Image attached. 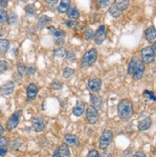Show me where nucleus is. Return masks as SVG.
Instances as JSON below:
<instances>
[{
    "label": "nucleus",
    "instance_id": "f257e3e1",
    "mask_svg": "<svg viewBox=\"0 0 156 157\" xmlns=\"http://www.w3.org/2000/svg\"><path fill=\"white\" fill-rule=\"evenodd\" d=\"M118 114L123 120H128L133 114V105L130 100L123 99L118 105Z\"/></svg>",
    "mask_w": 156,
    "mask_h": 157
},
{
    "label": "nucleus",
    "instance_id": "f03ea898",
    "mask_svg": "<svg viewBox=\"0 0 156 157\" xmlns=\"http://www.w3.org/2000/svg\"><path fill=\"white\" fill-rule=\"evenodd\" d=\"M98 59V51L96 49H91L87 51L81 59V67L86 68L92 66Z\"/></svg>",
    "mask_w": 156,
    "mask_h": 157
},
{
    "label": "nucleus",
    "instance_id": "7ed1b4c3",
    "mask_svg": "<svg viewBox=\"0 0 156 157\" xmlns=\"http://www.w3.org/2000/svg\"><path fill=\"white\" fill-rule=\"evenodd\" d=\"M113 138V133L111 131L105 130L102 132L100 136V141H99V147L101 150H105L107 149V147L110 145Z\"/></svg>",
    "mask_w": 156,
    "mask_h": 157
},
{
    "label": "nucleus",
    "instance_id": "20e7f679",
    "mask_svg": "<svg viewBox=\"0 0 156 157\" xmlns=\"http://www.w3.org/2000/svg\"><path fill=\"white\" fill-rule=\"evenodd\" d=\"M141 56H142V62L144 64H151L155 59V55L150 46H148V47L144 48L141 51Z\"/></svg>",
    "mask_w": 156,
    "mask_h": 157
},
{
    "label": "nucleus",
    "instance_id": "39448f33",
    "mask_svg": "<svg viewBox=\"0 0 156 157\" xmlns=\"http://www.w3.org/2000/svg\"><path fill=\"white\" fill-rule=\"evenodd\" d=\"M21 113H22L21 110H16V112H14L10 116V118H9L8 121H7V130L8 131H12L14 128L17 127L18 123H19Z\"/></svg>",
    "mask_w": 156,
    "mask_h": 157
},
{
    "label": "nucleus",
    "instance_id": "423d86ee",
    "mask_svg": "<svg viewBox=\"0 0 156 157\" xmlns=\"http://www.w3.org/2000/svg\"><path fill=\"white\" fill-rule=\"evenodd\" d=\"M99 112L95 108H93L92 106H89L86 109V119L89 124H96L99 121Z\"/></svg>",
    "mask_w": 156,
    "mask_h": 157
},
{
    "label": "nucleus",
    "instance_id": "0eeeda50",
    "mask_svg": "<svg viewBox=\"0 0 156 157\" xmlns=\"http://www.w3.org/2000/svg\"><path fill=\"white\" fill-rule=\"evenodd\" d=\"M106 38V27L102 25L99 27L97 32L94 33V41L97 45H101Z\"/></svg>",
    "mask_w": 156,
    "mask_h": 157
},
{
    "label": "nucleus",
    "instance_id": "6e6552de",
    "mask_svg": "<svg viewBox=\"0 0 156 157\" xmlns=\"http://www.w3.org/2000/svg\"><path fill=\"white\" fill-rule=\"evenodd\" d=\"M87 88L90 91L98 92L101 90V88H102V80L97 77L91 78L87 83Z\"/></svg>",
    "mask_w": 156,
    "mask_h": 157
},
{
    "label": "nucleus",
    "instance_id": "1a4fd4ad",
    "mask_svg": "<svg viewBox=\"0 0 156 157\" xmlns=\"http://www.w3.org/2000/svg\"><path fill=\"white\" fill-rule=\"evenodd\" d=\"M48 29H49L50 33L53 34L54 37L56 38L57 43L60 44L64 41V38H65V35H66L65 32L60 29H56V28H54V27H49Z\"/></svg>",
    "mask_w": 156,
    "mask_h": 157
},
{
    "label": "nucleus",
    "instance_id": "9d476101",
    "mask_svg": "<svg viewBox=\"0 0 156 157\" xmlns=\"http://www.w3.org/2000/svg\"><path fill=\"white\" fill-rule=\"evenodd\" d=\"M145 72V64L138 59V62H137V65L135 67V70L132 73V77L134 80H139L143 77Z\"/></svg>",
    "mask_w": 156,
    "mask_h": 157
},
{
    "label": "nucleus",
    "instance_id": "9b49d317",
    "mask_svg": "<svg viewBox=\"0 0 156 157\" xmlns=\"http://www.w3.org/2000/svg\"><path fill=\"white\" fill-rule=\"evenodd\" d=\"M38 91H39V89H38V86H36L35 83H31L29 84V86L27 87V99L29 101H33L35 99L36 95H38Z\"/></svg>",
    "mask_w": 156,
    "mask_h": 157
},
{
    "label": "nucleus",
    "instance_id": "f8f14e48",
    "mask_svg": "<svg viewBox=\"0 0 156 157\" xmlns=\"http://www.w3.org/2000/svg\"><path fill=\"white\" fill-rule=\"evenodd\" d=\"M32 126L34 128V130L36 132H43L45 128V123L44 120L41 117H35L32 120Z\"/></svg>",
    "mask_w": 156,
    "mask_h": 157
},
{
    "label": "nucleus",
    "instance_id": "ddd939ff",
    "mask_svg": "<svg viewBox=\"0 0 156 157\" xmlns=\"http://www.w3.org/2000/svg\"><path fill=\"white\" fill-rule=\"evenodd\" d=\"M14 90V82H6L0 87V91L3 95H11Z\"/></svg>",
    "mask_w": 156,
    "mask_h": 157
},
{
    "label": "nucleus",
    "instance_id": "4468645a",
    "mask_svg": "<svg viewBox=\"0 0 156 157\" xmlns=\"http://www.w3.org/2000/svg\"><path fill=\"white\" fill-rule=\"evenodd\" d=\"M90 102H91V106L93 108H95L98 112L100 109H102L103 108V100L100 96L96 95V94H91L90 95Z\"/></svg>",
    "mask_w": 156,
    "mask_h": 157
},
{
    "label": "nucleus",
    "instance_id": "2eb2a0df",
    "mask_svg": "<svg viewBox=\"0 0 156 157\" xmlns=\"http://www.w3.org/2000/svg\"><path fill=\"white\" fill-rule=\"evenodd\" d=\"M85 110V104L84 102H80V101H79V102H77L76 106L73 108V114H74L75 116H81L82 114H84Z\"/></svg>",
    "mask_w": 156,
    "mask_h": 157
},
{
    "label": "nucleus",
    "instance_id": "dca6fc26",
    "mask_svg": "<svg viewBox=\"0 0 156 157\" xmlns=\"http://www.w3.org/2000/svg\"><path fill=\"white\" fill-rule=\"evenodd\" d=\"M64 141H65L67 146L69 145L72 147H76L79 144L78 137L74 134H71V133H67V134L64 135Z\"/></svg>",
    "mask_w": 156,
    "mask_h": 157
},
{
    "label": "nucleus",
    "instance_id": "f3484780",
    "mask_svg": "<svg viewBox=\"0 0 156 157\" xmlns=\"http://www.w3.org/2000/svg\"><path fill=\"white\" fill-rule=\"evenodd\" d=\"M145 36H146V39L149 42H153V40L156 38V29L153 26L148 28V29L146 30Z\"/></svg>",
    "mask_w": 156,
    "mask_h": 157
},
{
    "label": "nucleus",
    "instance_id": "a211bd4d",
    "mask_svg": "<svg viewBox=\"0 0 156 157\" xmlns=\"http://www.w3.org/2000/svg\"><path fill=\"white\" fill-rule=\"evenodd\" d=\"M151 126V118L150 117H146L145 119L141 120L138 124V128L140 131H146L149 130Z\"/></svg>",
    "mask_w": 156,
    "mask_h": 157
},
{
    "label": "nucleus",
    "instance_id": "6ab92c4d",
    "mask_svg": "<svg viewBox=\"0 0 156 157\" xmlns=\"http://www.w3.org/2000/svg\"><path fill=\"white\" fill-rule=\"evenodd\" d=\"M69 8H70L69 0H62V1H60V3L59 4L57 10L60 13H65L69 10Z\"/></svg>",
    "mask_w": 156,
    "mask_h": 157
},
{
    "label": "nucleus",
    "instance_id": "aec40b11",
    "mask_svg": "<svg viewBox=\"0 0 156 157\" xmlns=\"http://www.w3.org/2000/svg\"><path fill=\"white\" fill-rule=\"evenodd\" d=\"M67 16L71 20H77L80 17V12L76 7H70L69 10L67 11Z\"/></svg>",
    "mask_w": 156,
    "mask_h": 157
},
{
    "label": "nucleus",
    "instance_id": "412c9836",
    "mask_svg": "<svg viewBox=\"0 0 156 157\" xmlns=\"http://www.w3.org/2000/svg\"><path fill=\"white\" fill-rule=\"evenodd\" d=\"M51 22H52V19L49 16H47V15H41L39 17V27L40 28V29H43V28L47 27V25L49 23H51Z\"/></svg>",
    "mask_w": 156,
    "mask_h": 157
},
{
    "label": "nucleus",
    "instance_id": "4be33fe9",
    "mask_svg": "<svg viewBox=\"0 0 156 157\" xmlns=\"http://www.w3.org/2000/svg\"><path fill=\"white\" fill-rule=\"evenodd\" d=\"M10 47V42L7 39H0V56L4 55Z\"/></svg>",
    "mask_w": 156,
    "mask_h": 157
},
{
    "label": "nucleus",
    "instance_id": "5701e85b",
    "mask_svg": "<svg viewBox=\"0 0 156 157\" xmlns=\"http://www.w3.org/2000/svg\"><path fill=\"white\" fill-rule=\"evenodd\" d=\"M59 153L60 157H70V151L66 144H62L59 147Z\"/></svg>",
    "mask_w": 156,
    "mask_h": 157
},
{
    "label": "nucleus",
    "instance_id": "b1692460",
    "mask_svg": "<svg viewBox=\"0 0 156 157\" xmlns=\"http://www.w3.org/2000/svg\"><path fill=\"white\" fill-rule=\"evenodd\" d=\"M109 13L111 14V16H113L114 18H118V17H120L122 15L123 12H121L120 10H119V9L114 4H112L109 8Z\"/></svg>",
    "mask_w": 156,
    "mask_h": 157
},
{
    "label": "nucleus",
    "instance_id": "393cba45",
    "mask_svg": "<svg viewBox=\"0 0 156 157\" xmlns=\"http://www.w3.org/2000/svg\"><path fill=\"white\" fill-rule=\"evenodd\" d=\"M119 10L121 12H124L125 10H126L128 5H129V1H127V0H123V1H115L113 3Z\"/></svg>",
    "mask_w": 156,
    "mask_h": 157
},
{
    "label": "nucleus",
    "instance_id": "a878e982",
    "mask_svg": "<svg viewBox=\"0 0 156 157\" xmlns=\"http://www.w3.org/2000/svg\"><path fill=\"white\" fill-rule=\"evenodd\" d=\"M137 62H138V59H137L136 57H133L130 62H129V65H128V69H127V72H128V75H132V73L135 70V67L137 65Z\"/></svg>",
    "mask_w": 156,
    "mask_h": 157
},
{
    "label": "nucleus",
    "instance_id": "bb28decb",
    "mask_svg": "<svg viewBox=\"0 0 156 157\" xmlns=\"http://www.w3.org/2000/svg\"><path fill=\"white\" fill-rule=\"evenodd\" d=\"M8 22V13L5 10L0 9V26H3Z\"/></svg>",
    "mask_w": 156,
    "mask_h": 157
},
{
    "label": "nucleus",
    "instance_id": "cd10ccee",
    "mask_svg": "<svg viewBox=\"0 0 156 157\" xmlns=\"http://www.w3.org/2000/svg\"><path fill=\"white\" fill-rule=\"evenodd\" d=\"M66 53H67V51L64 48H59L55 51V56L57 58H63L66 56Z\"/></svg>",
    "mask_w": 156,
    "mask_h": 157
},
{
    "label": "nucleus",
    "instance_id": "c85d7f7f",
    "mask_svg": "<svg viewBox=\"0 0 156 157\" xmlns=\"http://www.w3.org/2000/svg\"><path fill=\"white\" fill-rule=\"evenodd\" d=\"M25 12L27 14H29V15H35V13H36V10H35V7L34 4H28V5H26L25 6Z\"/></svg>",
    "mask_w": 156,
    "mask_h": 157
},
{
    "label": "nucleus",
    "instance_id": "c756f323",
    "mask_svg": "<svg viewBox=\"0 0 156 157\" xmlns=\"http://www.w3.org/2000/svg\"><path fill=\"white\" fill-rule=\"evenodd\" d=\"M74 73H75V71L72 68L66 67V68H64V70L62 71V75L64 78H70L73 75H74Z\"/></svg>",
    "mask_w": 156,
    "mask_h": 157
},
{
    "label": "nucleus",
    "instance_id": "7c9ffc66",
    "mask_svg": "<svg viewBox=\"0 0 156 157\" xmlns=\"http://www.w3.org/2000/svg\"><path fill=\"white\" fill-rule=\"evenodd\" d=\"M17 71L19 72V75H20L21 76H23V75H26L27 69H26V67L24 66V64H23V63H21V62L17 63Z\"/></svg>",
    "mask_w": 156,
    "mask_h": 157
},
{
    "label": "nucleus",
    "instance_id": "2f4dec72",
    "mask_svg": "<svg viewBox=\"0 0 156 157\" xmlns=\"http://www.w3.org/2000/svg\"><path fill=\"white\" fill-rule=\"evenodd\" d=\"M17 21V15L15 13L11 12L10 13H8V22L10 24H14Z\"/></svg>",
    "mask_w": 156,
    "mask_h": 157
},
{
    "label": "nucleus",
    "instance_id": "473e14b6",
    "mask_svg": "<svg viewBox=\"0 0 156 157\" xmlns=\"http://www.w3.org/2000/svg\"><path fill=\"white\" fill-rule=\"evenodd\" d=\"M9 68V64L6 60H0V75L5 72Z\"/></svg>",
    "mask_w": 156,
    "mask_h": 157
},
{
    "label": "nucleus",
    "instance_id": "72a5a7b5",
    "mask_svg": "<svg viewBox=\"0 0 156 157\" xmlns=\"http://www.w3.org/2000/svg\"><path fill=\"white\" fill-rule=\"evenodd\" d=\"M144 95L148 98L149 100H152V101H156V96L155 94H153L152 91H150V90H145L144 91Z\"/></svg>",
    "mask_w": 156,
    "mask_h": 157
},
{
    "label": "nucleus",
    "instance_id": "f704fd0d",
    "mask_svg": "<svg viewBox=\"0 0 156 157\" xmlns=\"http://www.w3.org/2000/svg\"><path fill=\"white\" fill-rule=\"evenodd\" d=\"M51 88L55 90H60L62 88V84L60 81H58V80H55L52 84H51Z\"/></svg>",
    "mask_w": 156,
    "mask_h": 157
},
{
    "label": "nucleus",
    "instance_id": "c9c22d12",
    "mask_svg": "<svg viewBox=\"0 0 156 157\" xmlns=\"http://www.w3.org/2000/svg\"><path fill=\"white\" fill-rule=\"evenodd\" d=\"M97 4L100 8H106L111 4V2L108 1V0H100V1L97 2Z\"/></svg>",
    "mask_w": 156,
    "mask_h": 157
},
{
    "label": "nucleus",
    "instance_id": "e433bc0d",
    "mask_svg": "<svg viewBox=\"0 0 156 157\" xmlns=\"http://www.w3.org/2000/svg\"><path fill=\"white\" fill-rule=\"evenodd\" d=\"M65 57H66V59L69 62H75L76 61V55H75V53H73L72 52H67Z\"/></svg>",
    "mask_w": 156,
    "mask_h": 157
},
{
    "label": "nucleus",
    "instance_id": "4c0bfd02",
    "mask_svg": "<svg viewBox=\"0 0 156 157\" xmlns=\"http://www.w3.org/2000/svg\"><path fill=\"white\" fill-rule=\"evenodd\" d=\"M84 38H85L86 40H91L92 38H94V33H93V31L91 30V29L87 30V31L85 32V33H84Z\"/></svg>",
    "mask_w": 156,
    "mask_h": 157
},
{
    "label": "nucleus",
    "instance_id": "58836bf2",
    "mask_svg": "<svg viewBox=\"0 0 156 157\" xmlns=\"http://www.w3.org/2000/svg\"><path fill=\"white\" fill-rule=\"evenodd\" d=\"M86 157H100V154L96 150H91V151H89Z\"/></svg>",
    "mask_w": 156,
    "mask_h": 157
},
{
    "label": "nucleus",
    "instance_id": "ea45409f",
    "mask_svg": "<svg viewBox=\"0 0 156 157\" xmlns=\"http://www.w3.org/2000/svg\"><path fill=\"white\" fill-rule=\"evenodd\" d=\"M65 25L70 28V29H73V28H75L77 26V22L74 21V20H69V21H66L65 22Z\"/></svg>",
    "mask_w": 156,
    "mask_h": 157
},
{
    "label": "nucleus",
    "instance_id": "a19ab883",
    "mask_svg": "<svg viewBox=\"0 0 156 157\" xmlns=\"http://www.w3.org/2000/svg\"><path fill=\"white\" fill-rule=\"evenodd\" d=\"M0 147H8V139L6 137H0Z\"/></svg>",
    "mask_w": 156,
    "mask_h": 157
},
{
    "label": "nucleus",
    "instance_id": "79ce46f5",
    "mask_svg": "<svg viewBox=\"0 0 156 157\" xmlns=\"http://www.w3.org/2000/svg\"><path fill=\"white\" fill-rule=\"evenodd\" d=\"M8 151V147H0V157H4Z\"/></svg>",
    "mask_w": 156,
    "mask_h": 157
},
{
    "label": "nucleus",
    "instance_id": "37998d69",
    "mask_svg": "<svg viewBox=\"0 0 156 157\" xmlns=\"http://www.w3.org/2000/svg\"><path fill=\"white\" fill-rule=\"evenodd\" d=\"M27 72L29 73V75H33L34 73L35 72V69L33 67V66H30V67H28V69H27Z\"/></svg>",
    "mask_w": 156,
    "mask_h": 157
},
{
    "label": "nucleus",
    "instance_id": "c03bdc74",
    "mask_svg": "<svg viewBox=\"0 0 156 157\" xmlns=\"http://www.w3.org/2000/svg\"><path fill=\"white\" fill-rule=\"evenodd\" d=\"M133 157H146V155H145V153H143L141 151H137L134 153Z\"/></svg>",
    "mask_w": 156,
    "mask_h": 157
},
{
    "label": "nucleus",
    "instance_id": "a18cd8bd",
    "mask_svg": "<svg viewBox=\"0 0 156 157\" xmlns=\"http://www.w3.org/2000/svg\"><path fill=\"white\" fill-rule=\"evenodd\" d=\"M8 5V1H5V0H0V8H5Z\"/></svg>",
    "mask_w": 156,
    "mask_h": 157
},
{
    "label": "nucleus",
    "instance_id": "49530a36",
    "mask_svg": "<svg viewBox=\"0 0 156 157\" xmlns=\"http://www.w3.org/2000/svg\"><path fill=\"white\" fill-rule=\"evenodd\" d=\"M47 3H48L50 6H56V5L59 3V1H57V0H55V1H47Z\"/></svg>",
    "mask_w": 156,
    "mask_h": 157
},
{
    "label": "nucleus",
    "instance_id": "de8ad7c7",
    "mask_svg": "<svg viewBox=\"0 0 156 157\" xmlns=\"http://www.w3.org/2000/svg\"><path fill=\"white\" fill-rule=\"evenodd\" d=\"M151 49H152V51H153V53H154V55H155V57H156V41L153 43V45H152V47H151Z\"/></svg>",
    "mask_w": 156,
    "mask_h": 157
},
{
    "label": "nucleus",
    "instance_id": "09e8293b",
    "mask_svg": "<svg viewBox=\"0 0 156 157\" xmlns=\"http://www.w3.org/2000/svg\"><path fill=\"white\" fill-rule=\"evenodd\" d=\"M53 157H60V153H59V149H57L53 153Z\"/></svg>",
    "mask_w": 156,
    "mask_h": 157
},
{
    "label": "nucleus",
    "instance_id": "8fccbe9b",
    "mask_svg": "<svg viewBox=\"0 0 156 157\" xmlns=\"http://www.w3.org/2000/svg\"><path fill=\"white\" fill-rule=\"evenodd\" d=\"M3 132H4V128H3L2 125L0 124V136H1V135L3 134Z\"/></svg>",
    "mask_w": 156,
    "mask_h": 157
}]
</instances>
